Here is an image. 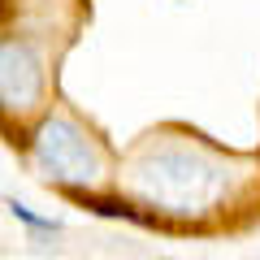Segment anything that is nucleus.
Segmentation results:
<instances>
[{"label": "nucleus", "mask_w": 260, "mask_h": 260, "mask_svg": "<svg viewBox=\"0 0 260 260\" xmlns=\"http://www.w3.org/2000/svg\"><path fill=\"white\" fill-rule=\"evenodd\" d=\"M30 160H35V169L48 182L74 186V191L95 186L100 174H104V156L95 148V139L70 117L39 121V130L30 135Z\"/></svg>", "instance_id": "obj_2"}, {"label": "nucleus", "mask_w": 260, "mask_h": 260, "mask_svg": "<svg viewBox=\"0 0 260 260\" xmlns=\"http://www.w3.org/2000/svg\"><path fill=\"white\" fill-rule=\"evenodd\" d=\"M44 100V56L30 39H0V109L30 113Z\"/></svg>", "instance_id": "obj_3"}, {"label": "nucleus", "mask_w": 260, "mask_h": 260, "mask_svg": "<svg viewBox=\"0 0 260 260\" xmlns=\"http://www.w3.org/2000/svg\"><path fill=\"white\" fill-rule=\"evenodd\" d=\"M126 186L139 204L165 217H204L230 195V169L204 148L178 139H152L135 156Z\"/></svg>", "instance_id": "obj_1"}, {"label": "nucleus", "mask_w": 260, "mask_h": 260, "mask_svg": "<svg viewBox=\"0 0 260 260\" xmlns=\"http://www.w3.org/2000/svg\"><path fill=\"white\" fill-rule=\"evenodd\" d=\"M9 213L18 217V221H26L30 230H39V234H56V230H61V225H56L52 217H39V213H30V208H26V204H18V200L9 204Z\"/></svg>", "instance_id": "obj_4"}]
</instances>
